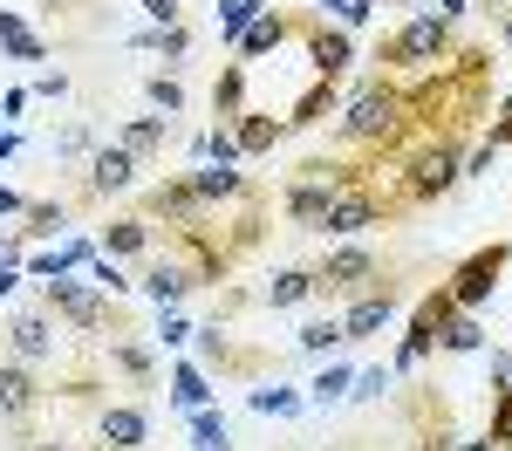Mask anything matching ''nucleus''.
I'll use <instances>...</instances> for the list:
<instances>
[{
	"mask_svg": "<svg viewBox=\"0 0 512 451\" xmlns=\"http://www.w3.org/2000/svg\"><path fill=\"white\" fill-rule=\"evenodd\" d=\"M335 144H342V151H376V158H383V151H403V144H410V110H403V89H396V82H383V76H369L349 96Z\"/></svg>",
	"mask_w": 512,
	"mask_h": 451,
	"instance_id": "1",
	"label": "nucleus"
},
{
	"mask_svg": "<svg viewBox=\"0 0 512 451\" xmlns=\"http://www.w3.org/2000/svg\"><path fill=\"white\" fill-rule=\"evenodd\" d=\"M396 178H403L410 205L444 199V192L465 178V137H410V144L396 151Z\"/></svg>",
	"mask_w": 512,
	"mask_h": 451,
	"instance_id": "2",
	"label": "nucleus"
},
{
	"mask_svg": "<svg viewBox=\"0 0 512 451\" xmlns=\"http://www.w3.org/2000/svg\"><path fill=\"white\" fill-rule=\"evenodd\" d=\"M41 308H48V315H62L76 335H130V315H123L103 287H82L76 274L41 281Z\"/></svg>",
	"mask_w": 512,
	"mask_h": 451,
	"instance_id": "3",
	"label": "nucleus"
},
{
	"mask_svg": "<svg viewBox=\"0 0 512 451\" xmlns=\"http://www.w3.org/2000/svg\"><path fill=\"white\" fill-rule=\"evenodd\" d=\"M444 55H451V21H444V14H410V21L376 48V62H383V69H403V76H431Z\"/></svg>",
	"mask_w": 512,
	"mask_h": 451,
	"instance_id": "4",
	"label": "nucleus"
},
{
	"mask_svg": "<svg viewBox=\"0 0 512 451\" xmlns=\"http://www.w3.org/2000/svg\"><path fill=\"white\" fill-rule=\"evenodd\" d=\"M390 274H383V260L369 253V246H335L328 260L315 267V294L321 301H355V294H369V287H383Z\"/></svg>",
	"mask_w": 512,
	"mask_h": 451,
	"instance_id": "5",
	"label": "nucleus"
},
{
	"mask_svg": "<svg viewBox=\"0 0 512 451\" xmlns=\"http://www.w3.org/2000/svg\"><path fill=\"white\" fill-rule=\"evenodd\" d=\"M506 267H512V246L506 240H492V246H478L472 260H458V267H451V281H444L451 308L478 315V308L492 301V287H499V274H506Z\"/></svg>",
	"mask_w": 512,
	"mask_h": 451,
	"instance_id": "6",
	"label": "nucleus"
},
{
	"mask_svg": "<svg viewBox=\"0 0 512 451\" xmlns=\"http://www.w3.org/2000/svg\"><path fill=\"white\" fill-rule=\"evenodd\" d=\"M294 35H301V48H308V76L342 82V69L355 62V35H349V28H328L321 14H301Z\"/></svg>",
	"mask_w": 512,
	"mask_h": 451,
	"instance_id": "7",
	"label": "nucleus"
},
{
	"mask_svg": "<svg viewBox=\"0 0 512 451\" xmlns=\"http://www.w3.org/2000/svg\"><path fill=\"white\" fill-rule=\"evenodd\" d=\"M444 315H451V294H444V281L417 301V315H410V328H403V342H396V369H424L437 349V328H444Z\"/></svg>",
	"mask_w": 512,
	"mask_h": 451,
	"instance_id": "8",
	"label": "nucleus"
},
{
	"mask_svg": "<svg viewBox=\"0 0 512 451\" xmlns=\"http://www.w3.org/2000/svg\"><path fill=\"white\" fill-rule=\"evenodd\" d=\"M144 219H164V226H212V205L198 199V185L178 171V178H164L144 192Z\"/></svg>",
	"mask_w": 512,
	"mask_h": 451,
	"instance_id": "9",
	"label": "nucleus"
},
{
	"mask_svg": "<svg viewBox=\"0 0 512 451\" xmlns=\"http://www.w3.org/2000/svg\"><path fill=\"white\" fill-rule=\"evenodd\" d=\"M41 404H48V390H41L35 363H14V356H0V424H35Z\"/></svg>",
	"mask_w": 512,
	"mask_h": 451,
	"instance_id": "10",
	"label": "nucleus"
},
{
	"mask_svg": "<svg viewBox=\"0 0 512 451\" xmlns=\"http://www.w3.org/2000/svg\"><path fill=\"white\" fill-rule=\"evenodd\" d=\"M137 171H144V164L130 158L123 144H96V151H89V178H82V192H89V199H123V192L137 185Z\"/></svg>",
	"mask_w": 512,
	"mask_h": 451,
	"instance_id": "11",
	"label": "nucleus"
},
{
	"mask_svg": "<svg viewBox=\"0 0 512 451\" xmlns=\"http://www.w3.org/2000/svg\"><path fill=\"white\" fill-rule=\"evenodd\" d=\"M151 410L144 404H103L96 410V451H144Z\"/></svg>",
	"mask_w": 512,
	"mask_h": 451,
	"instance_id": "12",
	"label": "nucleus"
},
{
	"mask_svg": "<svg viewBox=\"0 0 512 451\" xmlns=\"http://www.w3.org/2000/svg\"><path fill=\"white\" fill-rule=\"evenodd\" d=\"M396 301H403V294H396V281L369 287V294H355L349 308H342V335H349V342H369V335H376V328H390Z\"/></svg>",
	"mask_w": 512,
	"mask_h": 451,
	"instance_id": "13",
	"label": "nucleus"
},
{
	"mask_svg": "<svg viewBox=\"0 0 512 451\" xmlns=\"http://www.w3.org/2000/svg\"><path fill=\"white\" fill-rule=\"evenodd\" d=\"M158 246V233H151V219L144 212H123V219H110L103 226V240H96V253H110V260H144Z\"/></svg>",
	"mask_w": 512,
	"mask_h": 451,
	"instance_id": "14",
	"label": "nucleus"
},
{
	"mask_svg": "<svg viewBox=\"0 0 512 451\" xmlns=\"http://www.w3.org/2000/svg\"><path fill=\"white\" fill-rule=\"evenodd\" d=\"M185 178L198 185V199H205V205H239V199L260 192V185H253L246 171H233V164H198V171H185Z\"/></svg>",
	"mask_w": 512,
	"mask_h": 451,
	"instance_id": "15",
	"label": "nucleus"
},
{
	"mask_svg": "<svg viewBox=\"0 0 512 451\" xmlns=\"http://www.w3.org/2000/svg\"><path fill=\"white\" fill-rule=\"evenodd\" d=\"M7 356L14 363H48L55 356V322L48 315H14L7 322Z\"/></svg>",
	"mask_w": 512,
	"mask_h": 451,
	"instance_id": "16",
	"label": "nucleus"
},
{
	"mask_svg": "<svg viewBox=\"0 0 512 451\" xmlns=\"http://www.w3.org/2000/svg\"><path fill=\"white\" fill-rule=\"evenodd\" d=\"M287 41H294V21H287V14L274 7V14H260V21H253V28L233 41V62H260V55H280Z\"/></svg>",
	"mask_w": 512,
	"mask_h": 451,
	"instance_id": "17",
	"label": "nucleus"
},
{
	"mask_svg": "<svg viewBox=\"0 0 512 451\" xmlns=\"http://www.w3.org/2000/svg\"><path fill=\"white\" fill-rule=\"evenodd\" d=\"M233 137H239V158H267L280 137H287V123H280L274 110H253V103H246L233 117Z\"/></svg>",
	"mask_w": 512,
	"mask_h": 451,
	"instance_id": "18",
	"label": "nucleus"
},
{
	"mask_svg": "<svg viewBox=\"0 0 512 451\" xmlns=\"http://www.w3.org/2000/svg\"><path fill=\"white\" fill-rule=\"evenodd\" d=\"M110 369H117L130 390H151L158 383V356L144 342H130V335H110Z\"/></svg>",
	"mask_w": 512,
	"mask_h": 451,
	"instance_id": "19",
	"label": "nucleus"
},
{
	"mask_svg": "<svg viewBox=\"0 0 512 451\" xmlns=\"http://www.w3.org/2000/svg\"><path fill=\"white\" fill-rule=\"evenodd\" d=\"M117 144H123L137 164H151L164 144H171V117H158V110H151V117H130V123L117 130Z\"/></svg>",
	"mask_w": 512,
	"mask_h": 451,
	"instance_id": "20",
	"label": "nucleus"
},
{
	"mask_svg": "<svg viewBox=\"0 0 512 451\" xmlns=\"http://www.w3.org/2000/svg\"><path fill=\"white\" fill-rule=\"evenodd\" d=\"M335 103H342V89H335V82L328 76H308V89H301V96H294V110H287V130H308V123H321V117H335Z\"/></svg>",
	"mask_w": 512,
	"mask_h": 451,
	"instance_id": "21",
	"label": "nucleus"
},
{
	"mask_svg": "<svg viewBox=\"0 0 512 451\" xmlns=\"http://www.w3.org/2000/svg\"><path fill=\"white\" fill-rule=\"evenodd\" d=\"M260 301H267V308H301V301H315V267H280L274 281L260 287Z\"/></svg>",
	"mask_w": 512,
	"mask_h": 451,
	"instance_id": "22",
	"label": "nucleus"
},
{
	"mask_svg": "<svg viewBox=\"0 0 512 451\" xmlns=\"http://www.w3.org/2000/svg\"><path fill=\"white\" fill-rule=\"evenodd\" d=\"M144 294H151V301H158V308H178V301H185V294H192V274H185V267H178V260H151V274H144Z\"/></svg>",
	"mask_w": 512,
	"mask_h": 451,
	"instance_id": "23",
	"label": "nucleus"
},
{
	"mask_svg": "<svg viewBox=\"0 0 512 451\" xmlns=\"http://www.w3.org/2000/svg\"><path fill=\"white\" fill-rule=\"evenodd\" d=\"M437 349H444V356H478V349H485V328H478V315L451 308V315H444V328H437Z\"/></svg>",
	"mask_w": 512,
	"mask_h": 451,
	"instance_id": "24",
	"label": "nucleus"
},
{
	"mask_svg": "<svg viewBox=\"0 0 512 451\" xmlns=\"http://www.w3.org/2000/svg\"><path fill=\"white\" fill-rule=\"evenodd\" d=\"M130 48H151V55H164V76L192 55V28L178 21V28H144V35H130Z\"/></svg>",
	"mask_w": 512,
	"mask_h": 451,
	"instance_id": "25",
	"label": "nucleus"
},
{
	"mask_svg": "<svg viewBox=\"0 0 512 451\" xmlns=\"http://www.w3.org/2000/svg\"><path fill=\"white\" fill-rule=\"evenodd\" d=\"M171 404L185 410V417H192V410H205V404H212V376H205V369H198L192 356H185V363L171 369Z\"/></svg>",
	"mask_w": 512,
	"mask_h": 451,
	"instance_id": "26",
	"label": "nucleus"
},
{
	"mask_svg": "<svg viewBox=\"0 0 512 451\" xmlns=\"http://www.w3.org/2000/svg\"><path fill=\"white\" fill-rule=\"evenodd\" d=\"M239 110H246V62H226V69H219V82H212V117L233 123Z\"/></svg>",
	"mask_w": 512,
	"mask_h": 451,
	"instance_id": "27",
	"label": "nucleus"
},
{
	"mask_svg": "<svg viewBox=\"0 0 512 451\" xmlns=\"http://www.w3.org/2000/svg\"><path fill=\"white\" fill-rule=\"evenodd\" d=\"M260 14H274V0H219V41L233 48V41L246 35V28H253Z\"/></svg>",
	"mask_w": 512,
	"mask_h": 451,
	"instance_id": "28",
	"label": "nucleus"
},
{
	"mask_svg": "<svg viewBox=\"0 0 512 451\" xmlns=\"http://www.w3.org/2000/svg\"><path fill=\"white\" fill-rule=\"evenodd\" d=\"M301 404H308V397L287 390V383H260V390H246V410H253V417H294Z\"/></svg>",
	"mask_w": 512,
	"mask_h": 451,
	"instance_id": "29",
	"label": "nucleus"
},
{
	"mask_svg": "<svg viewBox=\"0 0 512 451\" xmlns=\"http://www.w3.org/2000/svg\"><path fill=\"white\" fill-rule=\"evenodd\" d=\"M185 424H192V451H233V424H226V417H219L212 404L192 410Z\"/></svg>",
	"mask_w": 512,
	"mask_h": 451,
	"instance_id": "30",
	"label": "nucleus"
},
{
	"mask_svg": "<svg viewBox=\"0 0 512 451\" xmlns=\"http://www.w3.org/2000/svg\"><path fill=\"white\" fill-rule=\"evenodd\" d=\"M21 219H28V226H21V240H48V233H62V226H69V205H62V199H28Z\"/></svg>",
	"mask_w": 512,
	"mask_h": 451,
	"instance_id": "31",
	"label": "nucleus"
},
{
	"mask_svg": "<svg viewBox=\"0 0 512 451\" xmlns=\"http://www.w3.org/2000/svg\"><path fill=\"white\" fill-rule=\"evenodd\" d=\"M349 383H355L349 363H328L315 383H308V404H321V410H328V404H349Z\"/></svg>",
	"mask_w": 512,
	"mask_h": 451,
	"instance_id": "32",
	"label": "nucleus"
},
{
	"mask_svg": "<svg viewBox=\"0 0 512 451\" xmlns=\"http://www.w3.org/2000/svg\"><path fill=\"white\" fill-rule=\"evenodd\" d=\"M144 96H151L158 117H185V82H178V76H151V82H144Z\"/></svg>",
	"mask_w": 512,
	"mask_h": 451,
	"instance_id": "33",
	"label": "nucleus"
},
{
	"mask_svg": "<svg viewBox=\"0 0 512 451\" xmlns=\"http://www.w3.org/2000/svg\"><path fill=\"white\" fill-rule=\"evenodd\" d=\"M294 342H301L308 356H328V349H342L349 335H342V315H328V322H308L301 335H294Z\"/></svg>",
	"mask_w": 512,
	"mask_h": 451,
	"instance_id": "34",
	"label": "nucleus"
},
{
	"mask_svg": "<svg viewBox=\"0 0 512 451\" xmlns=\"http://www.w3.org/2000/svg\"><path fill=\"white\" fill-rule=\"evenodd\" d=\"M89 281L103 287L110 301H123V294L137 287V281H130V274H123V267H117V260H110V253H96V260H89Z\"/></svg>",
	"mask_w": 512,
	"mask_h": 451,
	"instance_id": "35",
	"label": "nucleus"
},
{
	"mask_svg": "<svg viewBox=\"0 0 512 451\" xmlns=\"http://www.w3.org/2000/svg\"><path fill=\"white\" fill-rule=\"evenodd\" d=\"M383 397H390V369H355L349 404H383Z\"/></svg>",
	"mask_w": 512,
	"mask_h": 451,
	"instance_id": "36",
	"label": "nucleus"
},
{
	"mask_svg": "<svg viewBox=\"0 0 512 451\" xmlns=\"http://www.w3.org/2000/svg\"><path fill=\"white\" fill-rule=\"evenodd\" d=\"M485 438H492V451H512V383L492 397V431Z\"/></svg>",
	"mask_w": 512,
	"mask_h": 451,
	"instance_id": "37",
	"label": "nucleus"
},
{
	"mask_svg": "<svg viewBox=\"0 0 512 451\" xmlns=\"http://www.w3.org/2000/svg\"><path fill=\"white\" fill-rule=\"evenodd\" d=\"M205 164H239V137H233V123H212V130H205Z\"/></svg>",
	"mask_w": 512,
	"mask_h": 451,
	"instance_id": "38",
	"label": "nucleus"
},
{
	"mask_svg": "<svg viewBox=\"0 0 512 451\" xmlns=\"http://www.w3.org/2000/svg\"><path fill=\"white\" fill-rule=\"evenodd\" d=\"M89 151H96L89 123H62V130H55V158H89Z\"/></svg>",
	"mask_w": 512,
	"mask_h": 451,
	"instance_id": "39",
	"label": "nucleus"
},
{
	"mask_svg": "<svg viewBox=\"0 0 512 451\" xmlns=\"http://www.w3.org/2000/svg\"><path fill=\"white\" fill-rule=\"evenodd\" d=\"M158 342H164V349H185V342H192V322H185L178 308H164V322H158Z\"/></svg>",
	"mask_w": 512,
	"mask_h": 451,
	"instance_id": "40",
	"label": "nucleus"
},
{
	"mask_svg": "<svg viewBox=\"0 0 512 451\" xmlns=\"http://www.w3.org/2000/svg\"><path fill=\"white\" fill-rule=\"evenodd\" d=\"M492 158H499V144H492V137H478L472 151H465V178H485V171H492Z\"/></svg>",
	"mask_w": 512,
	"mask_h": 451,
	"instance_id": "41",
	"label": "nucleus"
},
{
	"mask_svg": "<svg viewBox=\"0 0 512 451\" xmlns=\"http://www.w3.org/2000/svg\"><path fill=\"white\" fill-rule=\"evenodd\" d=\"M144 14H151V28H178V21H185L178 0H144Z\"/></svg>",
	"mask_w": 512,
	"mask_h": 451,
	"instance_id": "42",
	"label": "nucleus"
},
{
	"mask_svg": "<svg viewBox=\"0 0 512 451\" xmlns=\"http://www.w3.org/2000/svg\"><path fill=\"white\" fill-rule=\"evenodd\" d=\"M7 62H48V41H41V35H21L14 48H7Z\"/></svg>",
	"mask_w": 512,
	"mask_h": 451,
	"instance_id": "43",
	"label": "nucleus"
},
{
	"mask_svg": "<svg viewBox=\"0 0 512 451\" xmlns=\"http://www.w3.org/2000/svg\"><path fill=\"white\" fill-rule=\"evenodd\" d=\"M35 96L62 103V96H69V76H62V69H41V76H35Z\"/></svg>",
	"mask_w": 512,
	"mask_h": 451,
	"instance_id": "44",
	"label": "nucleus"
},
{
	"mask_svg": "<svg viewBox=\"0 0 512 451\" xmlns=\"http://www.w3.org/2000/svg\"><path fill=\"white\" fill-rule=\"evenodd\" d=\"M485 137H492L499 151H506V144H512V96H506V103H499V117H492V130H485Z\"/></svg>",
	"mask_w": 512,
	"mask_h": 451,
	"instance_id": "45",
	"label": "nucleus"
},
{
	"mask_svg": "<svg viewBox=\"0 0 512 451\" xmlns=\"http://www.w3.org/2000/svg\"><path fill=\"white\" fill-rule=\"evenodd\" d=\"M21 35H28V28H21V14H14V7H0V55H7Z\"/></svg>",
	"mask_w": 512,
	"mask_h": 451,
	"instance_id": "46",
	"label": "nucleus"
},
{
	"mask_svg": "<svg viewBox=\"0 0 512 451\" xmlns=\"http://www.w3.org/2000/svg\"><path fill=\"white\" fill-rule=\"evenodd\" d=\"M506 383H512V342L492 349V390H506Z\"/></svg>",
	"mask_w": 512,
	"mask_h": 451,
	"instance_id": "47",
	"label": "nucleus"
},
{
	"mask_svg": "<svg viewBox=\"0 0 512 451\" xmlns=\"http://www.w3.org/2000/svg\"><path fill=\"white\" fill-rule=\"evenodd\" d=\"M14 212H28V199H21L14 185H0V219H14Z\"/></svg>",
	"mask_w": 512,
	"mask_h": 451,
	"instance_id": "48",
	"label": "nucleus"
},
{
	"mask_svg": "<svg viewBox=\"0 0 512 451\" xmlns=\"http://www.w3.org/2000/svg\"><path fill=\"white\" fill-rule=\"evenodd\" d=\"M14 287H21V267H14V260H0V301H7Z\"/></svg>",
	"mask_w": 512,
	"mask_h": 451,
	"instance_id": "49",
	"label": "nucleus"
},
{
	"mask_svg": "<svg viewBox=\"0 0 512 451\" xmlns=\"http://www.w3.org/2000/svg\"><path fill=\"white\" fill-rule=\"evenodd\" d=\"M431 14H444V21H458V14H465V0H437Z\"/></svg>",
	"mask_w": 512,
	"mask_h": 451,
	"instance_id": "50",
	"label": "nucleus"
},
{
	"mask_svg": "<svg viewBox=\"0 0 512 451\" xmlns=\"http://www.w3.org/2000/svg\"><path fill=\"white\" fill-rule=\"evenodd\" d=\"M14 151H21V137H14V130H0V158H14Z\"/></svg>",
	"mask_w": 512,
	"mask_h": 451,
	"instance_id": "51",
	"label": "nucleus"
},
{
	"mask_svg": "<svg viewBox=\"0 0 512 451\" xmlns=\"http://www.w3.org/2000/svg\"><path fill=\"white\" fill-rule=\"evenodd\" d=\"M451 451H492V438H465V445H451Z\"/></svg>",
	"mask_w": 512,
	"mask_h": 451,
	"instance_id": "52",
	"label": "nucleus"
},
{
	"mask_svg": "<svg viewBox=\"0 0 512 451\" xmlns=\"http://www.w3.org/2000/svg\"><path fill=\"white\" fill-rule=\"evenodd\" d=\"M28 451H69V445H62V438H35Z\"/></svg>",
	"mask_w": 512,
	"mask_h": 451,
	"instance_id": "53",
	"label": "nucleus"
},
{
	"mask_svg": "<svg viewBox=\"0 0 512 451\" xmlns=\"http://www.w3.org/2000/svg\"><path fill=\"white\" fill-rule=\"evenodd\" d=\"M499 35H506V48H512V7H506V21H499Z\"/></svg>",
	"mask_w": 512,
	"mask_h": 451,
	"instance_id": "54",
	"label": "nucleus"
},
{
	"mask_svg": "<svg viewBox=\"0 0 512 451\" xmlns=\"http://www.w3.org/2000/svg\"><path fill=\"white\" fill-rule=\"evenodd\" d=\"M390 7H410V0H390Z\"/></svg>",
	"mask_w": 512,
	"mask_h": 451,
	"instance_id": "55",
	"label": "nucleus"
},
{
	"mask_svg": "<svg viewBox=\"0 0 512 451\" xmlns=\"http://www.w3.org/2000/svg\"><path fill=\"white\" fill-rule=\"evenodd\" d=\"M321 7H335V0H321Z\"/></svg>",
	"mask_w": 512,
	"mask_h": 451,
	"instance_id": "56",
	"label": "nucleus"
},
{
	"mask_svg": "<svg viewBox=\"0 0 512 451\" xmlns=\"http://www.w3.org/2000/svg\"><path fill=\"white\" fill-rule=\"evenodd\" d=\"M328 451H342V445H328Z\"/></svg>",
	"mask_w": 512,
	"mask_h": 451,
	"instance_id": "57",
	"label": "nucleus"
}]
</instances>
